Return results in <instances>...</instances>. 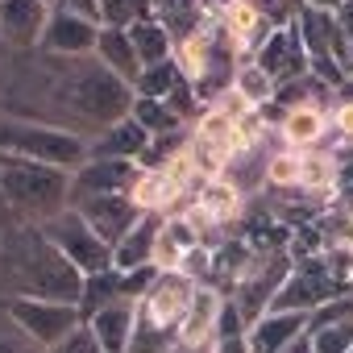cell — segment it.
<instances>
[{"instance_id": "cell-20", "label": "cell", "mask_w": 353, "mask_h": 353, "mask_svg": "<svg viewBox=\"0 0 353 353\" xmlns=\"http://www.w3.org/2000/svg\"><path fill=\"white\" fill-rule=\"evenodd\" d=\"M88 328L96 332V341H100L104 353H129L133 332H137V303H129V299L125 303H112V307L96 312L88 320Z\"/></svg>"}, {"instance_id": "cell-12", "label": "cell", "mask_w": 353, "mask_h": 353, "mask_svg": "<svg viewBox=\"0 0 353 353\" xmlns=\"http://www.w3.org/2000/svg\"><path fill=\"white\" fill-rule=\"evenodd\" d=\"M96 42H100V26L71 13V9H50V21L42 30V42L38 50L46 54H96Z\"/></svg>"}, {"instance_id": "cell-26", "label": "cell", "mask_w": 353, "mask_h": 353, "mask_svg": "<svg viewBox=\"0 0 353 353\" xmlns=\"http://www.w3.org/2000/svg\"><path fill=\"white\" fill-rule=\"evenodd\" d=\"M328 100H332V88L324 83V79H316L312 71L307 75H295V79H287V83H274V104H283L287 112L291 108H328Z\"/></svg>"}, {"instance_id": "cell-38", "label": "cell", "mask_w": 353, "mask_h": 353, "mask_svg": "<svg viewBox=\"0 0 353 353\" xmlns=\"http://www.w3.org/2000/svg\"><path fill=\"white\" fill-rule=\"evenodd\" d=\"M270 188H295L299 183V154H274L266 166Z\"/></svg>"}, {"instance_id": "cell-24", "label": "cell", "mask_w": 353, "mask_h": 353, "mask_svg": "<svg viewBox=\"0 0 353 353\" xmlns=\"http://www.w3.org/2000/svg\"><path fill=\"white\" fill-rule=\"evenodd\" d=\"M96 59H100L112 75H121L125 83H137V75H141V59H137V50H133L129 30H100Z\"/></svg>"}, {"instance_id": "cell-15", "label": "cell", "mask_w": 353, "mask_h": 353, "mask_svg": "<svg viewBox=\"0 0 353 353\" xmlns=\"http://www.w3.org/2000/svg\"><path fill=\"white\" fill-rule=\"evenodd\" d=\"M71 208H79L83 221H88L108 245H117V241L141 221V208L133 204V196H88V200H79V204H71Z\"/></svg>"}, {"instance_id": "cell-3", "label": "cell", "mask_w": 353, "mask_h": 353, "mask_svg": "<svg viewBox=\"0 0 353 353\" xmlns=\"http://www.w3.org/2000/svg\"><path fill=\"white\" fill-rule=\"evenodd\" d=\"M71 208V174L17 154H0V229L46 225Z\"/></svg>"}, {"instance_id": "cell-45", "label": "cell", "mask_w": 353, "mask_h": 353, "mask_svg": "<svg viewBox=\"0 0 353 353\" xmlns=\"http://www.w3.org/2000/svg\"><path fill=\"white\" fill-rule=\"evenodd\" d=\"M212 353H250V336H225V341H212Z\"/></svg>"}, {"instance_id": "cell-8", "label": "cell", "mask_w": 353, "mask_h": 353, "mask_svg": "<svg viewBox=\"0 0 353 353\" xmlns=\"http://www.w3.org/2000/svg\"><path fill=\"white\" fill-rule=\"evenodd\" d=\"M196 287L200 283H192L183 270H162L154 279V287L137 303V324H150V328H162V332L179 336V324H183V316H188V307L196 299Z\"/></svg>"}, {"instance_id": "cell-6", "label": "cell", "mask_w": 353, "mask_h": 353, "mask_svg": "<svg viewBox=\"0 0 353 353\" xmlns=\"http://www.w3.org/2000/svg\"><path fill=\"white\" fill-rule=\"evenodd\" d=\"M295 270V258L291 254H254L250 266L241 270L237 287H233V303L241 307L245 324L254 328V320H262L270 312V299L279 295V287L287 283V274Z\"/></svg>"}, {"instance_id": "cell-44", "label": "cell", "mask_w": 353, "mask_h": 353, "mask_svg": "<svg viewBox=\"0 0 353 353\" xmlns=\"http://www.w3.org/2000/svg\"><path fill=\"white\" fill-rule=\"evenodd\" d=\"M336 188H353V150L336 154Z\"/></svg>"}, {"instance_id": "cell-21", "label": "cell", "mask_w": 353, "mask_h": 353, "mask_svg": "<svg viewBox=\"0 0 353 353\" xmlns=\"http://www.w3.org/2000/svg\"><path fill=\"white\" fill-rule=\"evenodd\" d=\"M237 212H241V192L229 188L225 179H204V188H200L196 200H192L196 225H200V221H204V225H229V221H237Z\"/></svg>"}, {"instance_id": "cell-5", "label": "cell", "mask_w": 353, "mask_h": 353, "mask_svg": "<svg viewBox=\"0 0 353 353\" xmlns=\"http://www.w3.org/2000/svg\"><path fill=\"white\" fill-rule=\"evenodd\" d=\"M42 233L54 241V250L88 279V274H100V270H112V245L83 221L79 208H67L59 212L54 221L42 225Z\"/></svg>"}, {"instance_id": "cell-35", "label": "cell", "mask_w": 353, "mask_h": 353, "mask_svg": "<svg viewBox=\"0 0 353 353\" xmlns=\"http://www.w3.org/2000/svg\"><path fill=\"white\" fill-rule=\"evenodd\" d=\"M307 332H312V349L316 353H349L353 349V316L320 324V328H307Z\"/></svg>"}, {"instance_id": "cell-43", "label": "cell", "mask_w": 353, "mask_h": 353, "mask_svg": "<svg viewBox=\"0 0 353 353\" xmlns=\"http://www.w3.org/2000/svg\"><path fill=\"white\" fill-rule=\"evenodd\" d=\"M59 9H71V13H79V17L100 26V0H59Z\"/></svg>"}, {"instance_id": "cell-40", "label": "cell", "mask_w": 353, "mask_h": 353, "mask_svg": "<svg viewBox=\"0 0 353 353\" xmlns=\"http://www.w3.org/2000/svg\"><path fill=\"white\" fill-rule=\"evenodd\" d=\"M50 353H104V349H100L96 332H92L88 324H79V328H75L71 336H63V341H59V345H54Z\"/></svg>"}, {"instance_id": "cell-46", "label": "cell", "mask_w": 353, "mask_h": 353, "mask_svg": "<svg viewBox=\"0 0 353 353\" xmlns=\"http://www.w3.org/2000/svg\"><path fill=\"white\" fill-rule=\"evenodd\" d=\"M336 26L353 38V0H341V9H336Z\"/></svg>"}, {"instance_id": "cell-48", "label": "cell", "mask_w": 353, "mask_h": 353, "mask_svg": "<svg viewBox=\"0 0 353 353\" xmlns=\"http://www.w3.org/2000/svg\"><path fill=\"white\" fill-rule=\"evenodd\" d=\"M303 5H312V9H324V13H336V9H341V0H303Z\"/></svg>"}, {"instance_id": "cell-36", "label": "cell", "mask_w": 353, "mask_h": 353, "mask_svg": "<svg viewBox=\"0 0 353 353\" xmlns=\"http://www.w3.org/2000/svg\"><path fill=\"white\" fill-rule=\"evenodd\" d=\"M0 353H46L9 312V303H0Z\"/></svg>"}, {"instance_id": "cell-13", "label": "cell", "mask_w": 353, "mask_h": 353, "mask_svg": "<svg viewBox=\"0 0 353 353\" xmlns=\"http://www.w3.org/2000/svg\"><path fill=\"white\" fill-rule=\"evenodd\" d=\"M50 9L54 5H46V0H0V34H5V42L13 50H38Z\"/></svg>"}, {"instance_id": "cell-23", "label": "cell", "mask_w": 353, "mask_h": 353, "mask_svg": "<svg viewBox=\"0 0 353 353\" xmlns=\"http://www.w3.org/2000/svg\"><path fill=\"white\" fill-rule=\"evenodd\" d=\"M145 145H150V133L133 117H125L121 125H112L108 133H100L88 150H92V158H129V162H137L145 154Z\"/></svg>"}, {"instance_id": "cell-29", "label": "cell", "mask_w": 353, "mask_h": 353, "mask_svg": "<svg viewBox=\"0 0 353 353\" xmlns=\"http://www.w3.org/2000/svg\"><path fill=\"white\" fill-rule=\"evenodd\" d=\"M129 117H133L150 137H162V133H179V129H188V121L174 112L166 100H145V96H137Z\"/></svg>"}, {"instance_id": "cell-51", "label": "cell", "mask_w": 353, "mask_h": 353, "mask_svg": "<svg viewBox=\"0 0 353 353\" xmlns=\"http://www.w3.org/2000/svg\"><path fill=\"white\" fill-rule=\"evenodd\" d=\"M349 353H353V349H349Z\"/></svg>"}, {"instance_id": "cell-14", "label": "cell", "mask_w": 353, "mask_h": 353, "mask_svg": "<svg viewBox=\"0 0 353 353\" xmlns=\"http://www.w3.org/2000/svg\"><path fill=\"white\" fill-rule=\"evenodd\" d=\"M254 63L274 79V83H287L295 75H307V50H303V38H299V26H287V30H274L262 50L254 54Z\"/></svg>"}, {"instance_id": "cell-19", "label": "cell", "mask_w": 353, "mask_h": 353, "mask_svg": "<svg viewBox=\"0 0 353 353\" xmlns=\"http://www.w3.org/2000/svg\"><path fill=\"white\" fill-rule=\"evenodd\" d=\"M162 216L158 212H141V221L112 245V266L117 270H137V266H154V241H158Z\"/></svg>"}, {"instance_id": "cell-37", "label": "cell", "mask_w": 353, "mask_h": 353, "mask_svg": "<svg viewBox=\"0 0 353 353\" xmlns=\"http://www.w3.org/2000/svg\"><path fill=\"white\" fill-rule=\"evenodd\" d=\"M145 21L137 0H100V30H129Z\"/></svg>"}, {"instance_id": "cell-42", "label": "cell", "mask_w": 353, "mask_h": 353, "mask_svg": "<svg viewBox=\"0 0 353 353\" xmlns=\"http://www.w3.org/2000/svg\"><path fill=\"white\" fill-rule=\"evenodd\" d=\"M332 125H336V133H341V137H349V141H353V100H341V104H336Z\"/></svg>"}, {"instance_id": "cell-22", "label": "cell", "mask_w": 353, "mask_h": 353, "mask_svg": "<svg viewBox=\"0 0 353 353\" xmlns=\"http://www.w3.org/2000/svg\"><path fill=\"white\" fill-rule=\"evenodd\" d=\"M221 26L229 30V42H233V50H237V54H258V50H262V42L274 34V26H270L254 5H245V0H241V5H233V13H229Z\"/></svg>"}, {"instance_id": "cell-30", "label": "cell", "mask_w": 353, "mask_h": 353, "mask_svg": "<svg viewBox=\"0 0 353 353\" xmlns=\"http://www.w3.org/2000/svg\"><path fill=\"white\" fill-rule=\"evenodd\" d=\"M295 188H303L312 200L332 192L336 188V158H328V154H299V183Z\"/></svg>"}, {"instance_id": "cell-31", "label": "cell", "mask_w": 353, "mask_h": 353, "mask_svg": "<svg viewBox=\"0 0 353 353\" xmlns=\"http://www.w3.org/2000/svg\"><path fill=\"white\" fill-rule=\"evenodd\" d=\"M324 129H328V117H324L320 108H291L287 121H283V137H287V145H299V150L316 145V141L324 137Z\"/></svg>"}, {"instance_id": "cell-49", "label": "cell", "mask_w": 353, "mask_h": 353, "mask_svg": "<svg viewBox=\"0 0 353 353\" xmlns=\"http://www.w3.org/2000/svg\"><path fill=\"white\" fill-rule=\"evenodd\" d=\"M349 237H353V216H349Z\"/></svg>"}, {"instance_id": "cell-9", "label": "cell", "mask_w": 353, "mask_h": 353, "mask_svg": "<svg viewBox=\"0 0 353 353\" xmlns=\"http://www.w3.org/2000/svg\"><path fill=\"white\" fill-rule=\"evenodd\" d=\"M9 312H13V320H17L46 353H50L63 336H71V332L83 324V316H79L75 303H54V299H13Z\"/></svg>"}, {"instance_id": "cell-2", "label": "cell", "mask_w": 353, "mask_h": 353, "mask_svg": "<svg viewBox=\"0 0 353 353\" xmlns=\"http://www.w3.org/2000/svg\"><path fill=\"white\" fill-rule=\"evenodd\" d=\"M83 274L54 250L38 225L0 229V303L13 299H54L79 303Z\"/></svg>"}, {"instance_id": "cell-34", "label": "cell", "mask_w": 353, "mask_h": 353, "mask_svg": "<svg viewBox=\"0 0 353 353\" xmlns=\"http://www.w3.org/2000/svg\"><path fill=\"white\" fill-rule=\"evenodd\" d=\"M179 79H183V75H179V67H174V59H166V63L141 67V75H137L133 92H137V96H145V100H166V96H170V88L179 83Z\"/></svg>"}, {"instance_id": "cell-18", "label": "cell", "mask_w": 353, "mask_h": 353, "mask_svg": "<svg viewBox=\"0 0 353 353\" xmlns=\"http://www.w3.org/2000/svg\"><path fill=\"white\" fill-rule=\"evenodd\" d=\"M299 332H307V312H266L250 328V353H283Z\"/></svg>"}, {"instance_id": "cell-7", "label": "cell", "mask_w": 353, "mask_h": 353, "mask_svg": "<svg viewBox=\"0 0 353 353\" xmlns=\"http://www.w3.org/2000/svg\"><path fill=\"white\" fill-rule=\"evenodd\" d=\"M341 291H349V283L332 270V266H324V262H299L291 274H287V283L279 287V295L270 299V312H316L320 303H328V299H336Z\"/></svg>"}, {"instance_id": "cell-10", "label": "cell", "mask_w": 353, "mask_h": 353, "mask_svg": "<svg viewBox=\"0 0 353 353\" xmlns=\"http://www.w3.org/2000/svg\"><path fill=\"white\" fill-rule=\"evenodd\" d=\"M188 154H192V166H196L200 179H221V170H225L229 158L237 154V141H233V117L208 108V112L200 117V125L192 129V145H188Z\"/></svg>"}, {"instance_id": "cell-25", "label": "cell", "mask_w": 353, "mask_h": 353, "mask_svg": "<svg viewBox=\"0 0 353 353\" xmlns=\"http://www.w3.org/2000/svg\"><path fill=\"white\" fill-rule=\"evenodd\" d=\"M179 200H183V188L174 183L166 170H141V179H137V188H133V204H137L141 212L166 216V208H174Z\"/></svg>"}, {"instance_id": "cell-33", "label": "cell", "mask_w": 353, "mask_h": 353, "mask_svg": "<svg viewBox=\"0 0 353 353\" xmlns=\"http://www.w3.org/2000/svg\"><path fill=\"white\" fill-rule=\"evenodd\" d=\"M188 145H192L188 129H179V133H162V137H150V145H145V154L137 158V166H141V170H166V166L179 158Z\"/></svg>"}, {"instance_id": "cell-11", "label": "cell", "mask_w": 353, "mask_h": 353, "mask_svg": "<svg viewBox=\"0 0 353 353\" xmlns=\"http://www.w3.org/2000/svg\"><path fill=\"white\" fill-rule=\"evenodd\" d=\"M137 179H141V166L129 158H88L71 174V204L88 196H133Z\"/></svg>"}, {"instance_id": "cell-39", "label": "cell", "mask_w": 353, "mask_h": 353, "mask_svg": "<svg viewBox=\"0 0 353 353\" xmlns=\"http://www.w3.org/2000/svg\"><path fill=\"white\" fill-rule=\"evenodd\" d=\"M225 336H250V324H245V316L233 299H225L221 316H216V341H225Z\"/></svg>"}, {"instance_id": "cell-16", "label": "cell", "mask_w": 353, "mask_h": 353, "mask_svg": "<svg viewBox=\"0 0 353 353\" xmlns=\"http://www.w3.org/2000/svg\"><path fill=\"white\" fill-rule=\"evenodd\" d=\"M204 245V233L196 221L188 216H162L158 241H154V266L158 270H179L188 262V254H196Z\"/></svg>"}, {"instance_id": "cell-32", "label": "cell", "mask_w": 353, "mask_h": 353, "mask_svg": "<svg viewBox=\"0 0 353 353\" xmlns=\"http://www.w3.org/2000/svg\"><path fill=\"white\" fill-rule=\"evenodd\" d=\"M233 92L250 104V108H262L274 100V79L258 67V63H241L237 67V79H233Z\"/></svg>"}, {"instance_id": "cell-1", "label": "cell", "mask_w": 353, "mask_h": 353, "mask_svg": "<svg viewBox=\"0 0 353 353\" xmlns=\"http://www.w3.org/2000/svg\"><path fill=\"white\" fill-rule=\"evenodd\" d=\"M133 83L112 75L96 54H46L21 50L13 79L0 96L5 117L50 125L83 137L88 145L133 112Z\"/></svg>"}, {"instance_id": "cell-50", "label": "cell", "mask_w": 353, "mask_h": 353, "mask_svg": "<svg viewBox=\"0 0 353 353\" xmlns=\"http://www.w3.org/2000/svg\"><path fill=\"white\" fill-rule=\"evenodd\" d=\"M0 121H5V104H0Z\"/></svg>"}, {"instance_id": "cell-17", "label": "cell", "mask_w": 353, "mask_h": 353, "mask_svg": "<svg viewBox=\"0 0 353 353\" xmlns=\"http://www.w3.org/2000/svg\"><path fill=\"white\" fill-rule=\"evenodd\" d=\"M221 303H225V299H221L216 287H208V283L196 287V299H192V307H188V316H183V324H179V349L200 353L204 345L216 341V316H221Z\"/></svg>"}, {"instance_id": "cell-27", "label": "cell", "mask_w": 353, "mask_h": 353, "mask_svg": "<svg viewBox=\"0 0 353 353\" xmlns=\"http://www.w3.org/2000/svg\"><path fill=\"white\" fill-rule=\"evenodd\" d=\"M112 303H125V291H121V270L112 266V270H100V274H88L83 279V291H79V316H83V324L96 316V312H104V307H112Z\"/></svg>"}, {"instance_id": "cell-4", "label": "cell", "mask_w": 353, "mask_h": 353, "mask_svg": "<svg viewBox=\"0 0 353 353\" xmlns=\"http://www.w3.org/2000/svg\"><path fill=\"white\" fill-rule=\"evenodd\" d=\"M0 154H17V158L42 162V166H59L67 174H75L92 158V150H88L83 137L63 133V129H50V125L17 121V117L0 121Z\"/></svg>"}, {"instance_id": "cell-41", "label": "cell", "mask_w": 353, "mask_h": 353, "mask_svg": "<svg viewBox=\"0 0 353 353\" xmlns=\"http://www.w3.org/2000/svg\"><path fill=\"white\" fill-rule=\"evenodd\" d=\"M17 54H21V50H13V46L5 42V34H0V96H5V88H9V79H13V63H17Z\"/></svg>"}, {"instance_id": "cell-28", "label": "cell", "mask_w": 353, "mask_h": 353, "mask_svg": "<svg viewBox=\"0 0 353 353\" xmlns=\"http://www.w3.org/2000/svg\"><path fill=\"white\" fill-rule=\"evenodd\" d=\"M129 38H133V50H137V59H141V67H154V63H166V59H174V38L150 17V21H137V26H129Z\"/></svg>"}, {"instance_id": "cell-47", "label": "cell", "mask_w": 353, "mask_h": 353, "mask_svg": "<svg viewBox=\"0 0 353 353\" xmlns=\"http://www.w3.org/2000/svg\"><path fill=\"white\" fill-rule=\"evenodd\" d=\"M283 353H316V349H312V332H299V336H295Z\"/></svg>"}]
</instances>
